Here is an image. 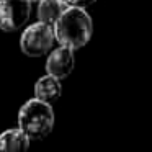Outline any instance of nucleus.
<instances>
[{
    "label": "nucleus",
    "mask_w": 152,
    "mask_h": 152,
    "mask_svg": "<svg viewBox=\"0 0 152 152\" xmlns=\"http://www.w3.org/2000/svg\"><path fill=\"white\" fill-rule=\"evenodd\" d=\"M38 2H39V0H31V4H38Z\"/></svg>",
    "instance_id": "9d476101"
},
{
    "label": "nucleus",
    "mask_w": 152,
    "mask_h": 152,
    "mask_svg": "<svg viewBox=\"0 0 152 152\" xmlns=\"http://www.w3.org/2000/svg\"><path fill=\"white\" fill-rule=\"evenodd\" d=\"M54 128V111L51 103L31 98L18 111V129L30 141H41L51 134Z\"/></svg>",
    "instance_id": "f03ea898"
},
{
    "label": "nucleus",
    "mask_w": 152,
    "mask_h": 152,
    "mask_svg": "<svg viewBox=\"0 0 152 152\" xmlns=\"http://www.w3.org/2000/svg\"><path fill=\"white\" fill-rule=\"evenodd\" d=\"M38 20L48 25H54L66 5L61 0H39L38 2Z\"/></svg>",
    "instance_id": "6e6552de"
},
{
    "label": "nucleus",
    "mask_w": 152,
    "mask_h": 152,
    "mask_svg": "<svg viewBox=\"0 0 152 152\" xmlns=\"http://www.w3.org/2000/svg\"><path fill=\"white\" fill-rule=\"evenodd\" d=\"M30 147V139L21 129H8L0 134V151H25Z\"/></svg>",
    "instance_id": "0eeeda50"
},
{
    "label": "nucleus",
    "mask_w": 152,
    "mask_h": 152,
    "mask_svg": "<svg viewBox=\"0 0 152 152\" xmlns=\"http://www.w3.org/2000/svg\"><path fill=\"white\" fill-rule=\"evenodd\" d=\"M31 15V0H0V30L17 31Z\"/></svg>",
    "instance_id": "20e7f679"
},
{
    "label": "nucleus",
    "mask_w": 152,
    "mask_h": 152,
    "mask_svg": "<svg viewBox=\"0 0 152 152\" xmlns=\"http://www.w3.org/2000/svg\"><path fill=\"white\" fill-rule=\"evenodd\" d=\"M66 7H80V8H85L88 5L95 4L96 0H61Z\"/></svg>",
    "instance_id": "1a4fd4ad"
},
{
    "label": "nucleus",
    "mask_w": 152,
    "mask_h": 152,
    "mask_svg": "<svg viewBox=\"0 0 152 152\" xmlns=\"http://www.w3.org/2000/svg\"><path fill=\"white\" fill-rule=\"evenodd\" d=\"M54 30L53 25L38 21L33 23L23 31L20 38V48L21 53L28 57H41L48 54V51L54 44Z\"/></svg>",
    "instance_id": "7ed1b4c3"
},
{
    "label": "nucleus",
    "mask_w": 152,
    "mask_h": 152,
    "mask_svg": "<svg viewBox=\"0 0 152 152\" xmlns=\"http://www.w3.org/2000/svg\"><path fill=\"white\" fill-rule=\"evenodd\" d=\"M62 93L61 80L53 75H44L36 82L34 87V98L46 103H54Z\"/></svg>",
    "instance_id": "423d86ee"
},
{
    "label": "nucleus",
    "mask_w": 152,
    "mask_h": 152,
    "mask_svg": "<svg viewBox=\"0 0 152 152\" xmlns=\"http://www.w3.org/2000/svg\"><path fill=\"white\" fill-rule=\"evenodd\" d=\"M75 66V56L70 48L59 46L48 56L46 61V72L48 75H53L56 79L62 80L69 77V74L74 70Z\"/></svg>",
    "instance_id": "39448f33"
},
{
    "label": "nucleus",
    "mask_w": 152,
    "mask_h": 152,
    "mask_svg": "<svg viewBox=\"0 0 152 152\" xmlns=\"http://www.w3.org/2000/svg\"><path fill=\"white\" fill-rule=\"evenodd\" d=\"M54 39L59 46L70 48L72 51L83 48L90 41L93 33L92 18L85 8L66 7L56 23L53 25Z\"/></svg>",
    "instance_id": "f257e3e1"
}]
</instances>
